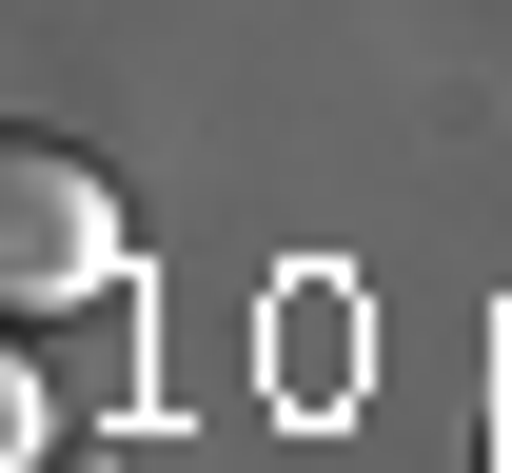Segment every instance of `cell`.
Here are the masks:
<instances>
[{
  "label": "cell",
  "instance_id": "obj_3",
  "mask_svg": "<svg viewBox=\"0 0 512 473\" xmlns=\"http://www.w3.org/2000/svg\"><path fill=\"white\" fill-rule=\"evenodd\" d=\"M493 473H512V395H493Z\"/></svg>",
  "mask_w": 512,
  "mask_h": 473
},
{
  "label": "cell",
  "instance_id": "obj_2",
  "mask_svg": "<svg viewBox=\"0 0 512 473\" xmlns=\"http://www.w3.org/2000/svg\"><path fill=\"white\" fill-rule=\"evenodd\" d=\"M20 473H119V454H99V434H79V454H20Z\"/></svg>",
  "mask_w": 512,
  "mask_h": 473
},
{
  "label": "cell",
  "instance_id": "obj_1",
  "mask_svg": "<svg viewBox=\"0 0 512 473\" xmlns=\"http://www.w3.org/2000/svg\"><path fill=\"white\" fill-rule=\"evenodd\" d=\"M0 296H20V336L79 316V296H119V178L99 158H60V138L0 158Z\"/></svg>",
  "mask_w": 512,
  "mask_h": 473
}]
</instances>
